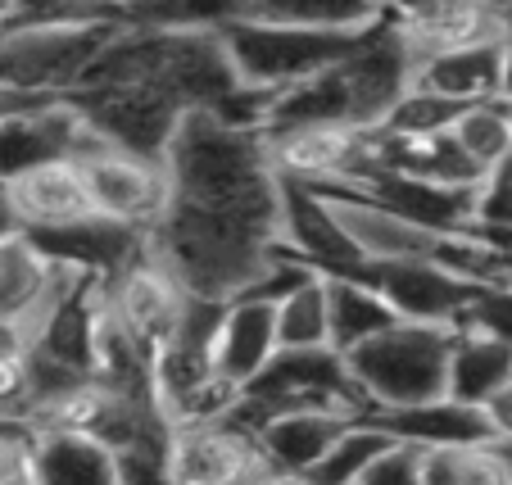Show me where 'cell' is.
<instances>
[{"label": "cell", "instance_id": "obj_22", "mask_svg": "<svg viewBox=\"0 0 512 485\" xmlns=\"http://www.w3.org/2000/svg\"><path fill=\"white\" fill-rule=\"evenodd\" d=\"M32 481L37 485H123V454L96 436L32 431Z\"/></svg>", "mask_w": 512, "mask_h": 485}, {"label": "cell", "instance_id": "obj_19", "mask_svg": "<svg viewBox=\"0 0 512 485\" xmlns=\"http://www.w3.org/2000/svg\"><path fill=\"white\" fill-rule=\"evenodd\" d=\"M281 245H290L318 272H363V259L349 245L327 191L281 186Z\"/></svg>", "mask_w": 512, "mask_h": 485}, {"label": "cell", "instance_id": "obj_8", "mask_svg": "<svg viewBox=\"0 0 512 485\" xmlns=\"http://www.w3.org/2000/svg\"><path fill=\"white\" fill-rule=\"evenodd\" d=\"M358 418H368V413L349 404H259L250 395H241L232 413V422L259 440L263 458L277 472L300 476H309Z\"/></svg>", "mask_w": 512, "mask_h": 485}, {"label": "cell", "instance_id": "obj_23", "mask_svg": "<svg viewBox=\"0 0 512 485\" xmlns=\"http://www.w3.org/2000/svg\"><path fill=\"white\" fill-rule=\"evenodd\" d=\"M413 87L431 91L440 100H454L463 109L494 105V100H503V41L426 59V64H417Z\"/></svg>", "mask_w": 512, "mask_h": 485}, {"label": "cell", "instance_id": "obj_24", "mask_svg": "<svg viewBox=\"0 0 512 485\" xmlns=\"http://www.w3.org/2000/svg\"><path fill=\"white\" fill-rule=\"evenodd\" d=\"M327 309H331V350L354 354L368 340L386 336L390 327H399V313L390 309V300L363 272H327Z\"/></svg>", "mask_w": 512, "mask_h": 485}, {"label": "cell", "instance_id": "obj_39", "mask_svg": "<svg viewBox=\"0 0 512 485\" xmlns=\"http://www.w3.org/2000/svg\"><path fill=\"white\" fill-rule=\"evenodd\" d=\"M19 232V223H14V209H10V195H5V182H0V241L5 236Z\"/></svg>", "mask_w": 512, "mask_h": 485}, {"label": "cell", "instance_id": "obj_21", "mask_svg": "<svg viewBox=\"0 0 512 485\" xmlns=\"http://www.w3.org/2000/svg\"><path fill=\"white\" fill-rule=\"evenodd\" d=\"M358 195H372L399 218L426 227V232H467L476 214V191L440 186L426 177H399V173H372Z\"/></svg>", "mask_w": 512, "mask_h": 485}, {"label": "cell", "instance_id": "obj_38", "mask_svg": "<svg viewBox=\"0 0 512 485\" xmlns=\"http://www.w3.org/2000/svg\"><path fill=\"white\" fill-rule=\"evenodd\" d=\"M254 485H313V476H300V472H277V467H268V472H263Z\"/></svg>", "mask_w": 512, "mask_h": 485}, {"label": "cell", "instance_id": "obj_40", "mask_svg": "<svg viewBox=\"0 0 512 485\" xmlns=\"http://www.w3.org/2000/svg\"><path fill=\"white\" fill-rule=\"evenodd\" d=\"M14 350H28V340H23L14 327H0V359H5V354H14Z\"/></svg>", "mask_w": 512, "mask_h": 485}, {"label": "cell", "instance_id": "obj_29", "mask_svg": "<svg viewBox=\"0 0 512 485\" xmlns=\"http://www.w3.org/2000/svg\"><path fill=\"white\" fill-rule=\"evenodd\" d=\"M458 118H463V105H454V100H440V96H431V91L413 87L395 105V114L386 118V127H381V132L408 136V141H431V136L454 132Z\"/></svg>", "mask_w": 512, "mask_h": 485}, {"label": "cell", "instance_id": "obj_10", "mask_svg": "<svg viewBox=\"0 0 512 485\" xmlns=\"http://www.w3.org/2000/svg\"><path fill=\"white\" fill-rule=\"evenodd\" d=\"M268 467L259 440L232 418L173 427L164 445L168 485H254Z\"/></svg>", "mask_w": 512, "mask_h": 485}, {"label": "cell", "instance_id": "obj_34", "mask_svg": "<svg viewBox=\"0 0 512 485\" xmlns=\"http://www.w3.org/2000/svg\"><path fill=\"white\" fill-rule=\"evenodd\" d=\"M32 427H10L0 422V485L14 481V476L32 472Z\"/></svg>", "mask_w": 512, "mask_h": 485}, {"label": "cell", "instance_id": "obj_33", "mask_svg": "<svg viewBox=\"0 0 512 485\" xmlns=\"http://www.w3.org/2000/svg\"><path fill=\"white\" fill-rule=\"evenodd\" d=\"M458 485H512V458L508 449L494 445H472L463 458V481Z\"/></svg>", "mask_w": 512, "mask_h": 485}, {"label": "cell", "instance_id": "obj_30", "mask_svg": "<svg viewBox=\"0 0 512 485\" xmlns=\"http://www.w3.org/2000/svg\"><path fill=\"white\" fill-rule=\"evenodd\" d=\"M472 227L485 232L490 241L508 245L512 250V159L499 164L481 186H476V214Z\"/></svg>", "mask_w": 512, "mask_h": 485}, {"label": "cell", "instance_id": "obj_9", "mask_svg": "<svg viewBox=\"0 0 512 485\" xmlns=\"http://www.w3.org/2000/svg\"><path fill=\"white\" fill-rule=\"evenodd\" d=\"M73 105L82 109L91 132H100L109 146L132 150V155H145V159H164L177 127L186 118V109L173 105L164 91L136 87V82L82 87V91H73Z\"/></svg>", "mask_w": 512, "mask_h": 485}, {"label": "cell", "instance_id": "obj_41", "mask_svg": "<svg viewBox=\"0 0 512 485\" xmlns=\"http://www.w3.org/2000/svg\"><path fill=\"white\" fill-rule=\"evenodd\" d=\"M5 485H37V481H32V472H23V476H14V481H5Z\"/></svg>", "mask_w": 512, "mask_h": 485}, {"label": "cell", "instance_id": "obj_31", "mask_svg": "<svg viewBox=\"0 0 512 485\" xmlns=\"http://www.w3.org/2000/svg\"><path fill=\"white\" fill-rule=\"evenodd\" d=\"M463 331H476V336H490L499 345L512 350V286H490V291H476L472 309L458 322ZM454 327V331H458Z\"/></svg>", "mask_w": 512, "mask_h": 485}, {"label": "cell", "instance_id": "obj_36", "mask_svg": "<svg viewBox=\"0 0 512 485\" xmlns=\"http://www.w3.org/2000/svg\"><path fill=\"white\" fill-rule=\"evenodd\" d=\"M485 418H490V427H494V440H499V445H512V381L485 404Z\"/></svg>", "mask_w": 512, "mask_h": 485}, {"label": "cell", "instance_id": "obj_6", "mask_svg": "<svg viewBox=\"0 0 512 485\" xmlns=\"http://www.w3.org/2000/svg\"><path fill=\"white\" fill-rule=\"evenodd\" d=\"M272 173L281 186H309V191L358 195L377 168L372 132L345 123H286L263 127Z\"/></svg>", "mask_w": 512, "mask_h": 485}, {"label": "cell", "instance_id": "obj_35", "mask_svg": "<svg viewBox=\"0 0 512 485\" xmlns=\"http://www.w3.org/2000/svg\"><path fill=\"white\" fill-rule=\"evenodd\" d=\"M463 458L467 449H422V485H458Z\"/></svg>", "mask_w": 512, "mask_h": 485}, {"label": "cell", "instance_id": "obj_28", "mask_svg": "<svg viewBox=\"0 0 512 485\" xmlns=\"http://www.w3.org/2000/svg\"><path fill=\"white\" fill-rule=\"evenodd\" d=\"M454 141L463 146V155L472 159L485 177H490L494 168L512 159V118H508V105H503V100H494V105L463 109V118L454 123Z\"/></svg>", "mask_w": 512, "mask_h": 485}, {"label": "cell", "instance_id": "obj_11", "mask_svg": "<svg viewBox=\"0 0 512 485\" xmlns=\"http://www.w3.org/2000/svg\"><path fill=\"white\" fill-rule=\"evenodd\" d=\"M191 300L195 295L168 272V263L159 259L155 250H145L132 268H123L114 282H105V304L114 309V318L141 340L145 350H150V359H155L159 345L182 327Z\"/></svg>", "mask_w": 512, "mask_h": 485}, {"label": "cell", "instance_id": "obj_12", "mask_svg": "<svg viewBox=\"0 0 512 485\" xmlns=\"http://www.w3.org/2000/svg\"><path fill=\"white\" fill-rule=\"evenodd\" d=\"M395 32L413 64L454 55V50L490 46L508 32V5H485V0H435V5H399Z\"/></svg>", "mask_w": 512, "mask_h": 485}, {"label": "cell", "instance_id": "obj_2", "mask_svg": "<svg viewBox=\"0 0 512 485\" xmlns=\"http://www.w3.org/2000/svg\"><path fill=\"white\" fill-rule=\"evenodd\" d=\"M281 245V227L241 214H218L200 204L173 200L168 218L155 227L150 250L168 263L177 282L195 300L232 304L263 277L272 250Z\"/></svg>", "mask_w": 512, "mask_h": 485}, {"label": "cell", "instance_id": "obj_1", "mask_svg": "<svg viewBox=\"0 0 512 485\" xmlns=\"http://www.w3.org/2000/svg\"><path fill=\"white\" fill-rule=\"evenodd\" d=\"M177 200L281 227V182L259 127L191 109L164 155Z\"/></svg>", "mask_w": 512, "mask_h": 485}, {"label": "cell", "instance_id": "obj_5", "mask_svg": "<svg viewBox=\"0 0 512 485\" xmlns=\"http://www.w3.org/2000/svg\"><path fill=\"white\" fill-rule=\"evenodd\" d=\"M449 354H454V327L399 322L386 336L354 350L345 363L363 408L381 413V408H408V404H426V399H445Z\"/></svg>", "mask_w": 512, "mask_h": 485}, {"label": "cell", "instance_id": "obj_4", "mask_svg": "<svg viewBox=\"0 0 512 485\" xmlns=\"http://www.w3.org/2000/svg\"><path fill=\"white\" fill-rule=\"evenodd\" d=\"M218 37H223L227 59L236 68V82L250 96L272 105L277 96H286V91L322 78L327 68H336L368 32L295 28V23L259 14L254 5H232V10H218Z\"/></svg>", "mask_w": 512, "mask_h": 485}, {"label": "cell", "instance_id": "obj_7", "mask_svg": "<svg viewBox=\"0 0 512 485\" xmlns=\"http://www.w3.org/2000/svg\"><path fill=\"white\" fill-rule=\"evenodd\" d=\"M73 159H78L82 177H87L91 204H96L100 218H114L123 227L155 236V227L164 223L177 200L164 159H145V155H132V150L109 146L100 132H91V123Z\"/></svg>", "mask_w": 512, "mask_h": 485}, {"label": "cell", "instance_id": "obj_16", "mask_svg": "<svg viewBox=\"0 0 512 485\" xmlns=\"http://www.w3.org/2000/svg\"><path fill=\"white\" fill-rule=\"evenodd\" d=\"M50 263L59 268H73L91 282H114L123 268H132L145 250H150V236L136 232V227H123L114 218H82L73 227H59V232H46V236H28Z\"/></svg>", "mask_w": 512, "mask_h": 485}, {"label": "cell", "instance_id": "obj_14", "mask_svg": "<svg viewBox=\"0 0 512 485\" xmlns=\"http://www.w3.org/2000/svg\"><path fill=\"white\" fill-rule=\"evenodd\" d=\"M331 209H336L340 227H345L349 245L363 259V272L368 268H386V263H408V259H435V245L445 232H426V227L399 218L395 209H386L372 195H336L327 191Z\"/></svg>", "mask_w": 512, "mask_h": 485}, {"label": "cell", "instance_id": "obj_25", "mask_svg": "<svg viewBox=\"0 0 512 485\" xmlns=\"http://www.w3.org/2000/svg\"><path fill=\"white\" fill-rule=\"evenodd\" d=\"M512 381V350L476 331H454V354H449V399L485 408Z\"/></svg>", "mask_w": 512, "mask_h": 485}, {"label": "cell", "instance_id": "obj_26", "mask_svg": "<svg viewBox=\"0 0 512 485\" xmlns=\"http://www.w3.org/2000/svg\"><path fill=\"white\" fill-rule=\"evenodd\" d=\"M277 340L281 350H331L327 272L277 300Z\"/></svg>", "mask_w": 512, "mask_h": 485}, {"label": "cell", "instance_id": "obj_13", "mask_svg": "<svg viewBox=\"0 0 512 485\" xmlns=\"http://www.w3.org/2000/svg\"><path fill=\"white\" fill-rule=\"evenodd\" d=\"M363 277L386 295L399 322H422V327H458L476 300V286L458 282L454 272L440 268L435 259L386 263V268H368Z\"/></svg>", "mask_w": 512, "mask_h": 485}, {"label": "cell", "instance_id": "obj_42", "mask_svg": "<svg viewBox=\"0 0 512 485\" xmlns=\"http://www.w3.org/2000/svg\"><path fill=\"white\" fill-rule=\"evenodd\" d=\"M503 105H508V118H512V100H503Z\"/></svg>", "mask_w": 512, "mask_h": 485}, {"label": "cell", "instance_id": "obj_32", "mask_svg": "<svg viewBox=\"0 0 512 485\" xmlns=\"http://www.w3.org/2000/svg\"><path fill=\"white\" fill-rule=\"evenodd\" d=\"M358 485H422V449L395 440V445L363 472Z\"/></svg>", "mask_w": 512, "mask_h": 485}, {"label": "cell", "instance_id": "obj_3", "mask_svg": "<svg viewBox=\"0 0 512 485\" xmlns=\"http://www.w3.org/2000/svg\"><path fill=\"white\" fill-rule=\"evenodd\" d=\"M417 64L404 50L395 32V10L377 32L358 41L336 68H327L322 78L304 82V87L286 91L268 105V123L263 127H286V123H345L377 132L395 105L413 91Z\"/></svg>", "mask_w": 512, "mask_h": 485}, {"label": "cell", "instance_id": "obj_20", "mask_svg": "<svg viewBox=\"0 0 512 485\" xmlns=\"http://www.w3.org/2000/svg\"><path fill=\"white\" fill-rule=\"evenodd\" d=\"M386 436L413 449H472V445H494V427L485 418V408L463 404V399H426V404L408 408H381L368 413Z\"/></svg>", "mask_w": 512, "mask_h": 485}, {"label": "cell", "instance_id": "obj_43", "mask_svg": "<svg viewBox=\"0 0 512 485\" xmlns=\"http://www.w3.org/2000/svg\"><path fill=\"white\" fill-rule=\"evenodd\" d=\"M503 449H508V458H512V445H503Z\"/></svg>", "mask_w": 512, "mask_h": 485}, {"label": "cell", "instance_id": "obj_37", "mask_svg": "<svg viewBox=\"0 0 512 485\" xmlns=\"http://www.w3.org/2000/svg\"><path fill=\"white\" fill-rule=\"evenodd\" d=\"M503 100H512V5H508V32H503Z\"/></svg>", "mask_w": 512, "mask_h": 485}, {"label": "cell", "instance_id": "obj_17", "mask_svg": "<svg viewBox=\"0 0 512 485\" xmlns=\"http://www.w3.org/2000/svg\"><path fill=\"white\" fill-rule=\"evenodd\" d=\"M245 395L259 404H349L368 413L349 381L345 354L336 350H281Z\"/></svg>", "mask_w": 512, "mask_h": 485}, {"label": "cell", "instance_id": "obj_15", "mask_svg": "<svg viewBox=\"0 0 512 485\" xmlns=\"http://www.w3.org/2000/svg\"><path fill=\"white\" fill-rule=\"evenodd\" d=\"M5 195H10L14 223H19L23 236H46L96 214L78 159H55V164L28 168V173L5 182Z\"/></svg>", "mask_w": 512, "mask_h": 485}, {"label": "cell", "instance_id": "obj_18", "mask_svg": "<svg viewBox=\"0 0 512 485\" xmlns=\"http://www.w3.org/2000/svg\"><path fill=\"white\" fill-rule=\"evenodd\" d=\"M281 354L277 340V304L259 300V295H241V300L223 304L218 318V340H213V363L227 386L245 390L268 372V363Z\"/></svg>", "mask_w": 512, "mask_h": 485}, {"label": "cell", "instance_id": "obj_27", "mask_svg": "<svg viewBox=\"0 0 512 485\" xmlns=\"http://www.w3.org/2000/svg\"><path fill=\"white\" fill-rule=\"evenodd\" d=\"M390 445H395V436H386L372 418H358L354 427L331 445V454L309 472L313 485H358L363 481V472H368V467L377 463Z\"/></svg>", "mask_w": 512, "mask_h": 485}]
</instances>
